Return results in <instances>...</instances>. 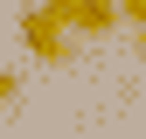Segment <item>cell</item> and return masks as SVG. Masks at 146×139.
<instances>
[{"mask_svg":"<svg viewBox=\"0 0 146 139\" xmlns=\"http://www.w3.org/2000/svg\"><path fill=\"white\" fill-rule=\"evenodd\" d=\"M21 42L35 49V56H42V63H70V21H63V14L56 7H49V0H42V7H28L21 14Z\"/></svg>","mask_w":146,"mask_h":139,"instance_id":"obj_1","label":"cell"},{"mask_svg":"<svg viewBox=\"0 0 146 139\" xmlns=\"http://www.w3.org/2000/svg\"><path fill=\"white\" fill-rule=\"evenodd\" d=\"M49 7L70 21V35H111L125 14H118V0H49Z\"/></svg>","mask_w":146,"mask_h":139,"instance_id":"obj_2","label":"cell"},{"mask_svg":"<svg viewBox=\"0 0 146 139\" xmlns=\"http://www.w3.org/2000/svg\"><path fill=\"white\" fill-rule=\"evenodd\" d=\"M0 104H21V70H0Z\"/></svg>","mask_w":146,"mask_h":139,"instance_id":"obj_3","label":"cell"},{"mask_svg":"<svg viewBox=\"0 0 146 139\" xmlns=\"http://www.w3.org/2000/svg\"><path fill=\"white\" fill-rule=\"evenodd\" d=\"M118 14H125L132 28H146V0H118Z\"/></svg>","mask_w":146,"mask_h":139,"instance_id":"obj_4","label":"cell"},{"mask_svg":"<svg viewBox=\"0 0 146 139\" xmlns=\"http://www.w3.org/2000/svg\"><path fill=\"white\" fill-rule=\"evenodd\" d=\"M139 49H146V28H139Z\"/></svg>","mask_w":146,"mask_h":139,"instance_id":"obj_5","label":"cell"}]
</instances>
